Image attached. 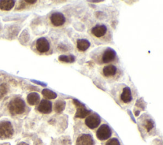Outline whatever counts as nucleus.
<instances>
[{"label": "nucleus", "instance_id": "obj_7", "mask_svg": "<svg viewBox=\"0 0 163 145\" xmlns=\"http://www.w3.org/2000/svg\"><path fill=\"white\" fill-rule=\"evenodd\" d=\"M50 20L51 23L54 26L56 27H59L63 26L65 23L66 18L62 13L55 12L51 15L50 17Z\"/></svg>", "mask_w": 163, "mask_h": 145}, {"label": "nucleus", "instance_id": "obj_10", "mask_svg": "<svg viewBox=\"0 0 163 145\" xmlns=\"http://www.w3.org/2000/svg\"><path fill=\"white\" fill-rule=\"evenodd\" d=\"M94 142L91 135L84 134L77 138L76 145H94Z\"/></svg>", "mask_w": 163, "mask_h": 145}, {"label": "nucleus", "instance_id": "obj_21", "mask_svg": "<svg viewBox=\"0 0 163 145\" xmlns=\"http://www.w3.org/2000/svg\"><path fill=\"white\" fill-rule=\"evenodd\" d=\"M145 127L148 132H149L150 130H152L154 127V122H153L151 120H147L145 124Z\"/></svg>", "mask_w": 163, "mask_h": 145}, {"label": "nucleus", "instance_id": "obj_3", "mask_svg": "<svg viewBox=\"0 0 163 145\" xmlns=\"http://www.w3.org/2000/svg\"><path fill=\"white\" fill-rule=\"evenodd\" d=\"M112 136V130L108 125L103 124L96 132V136L101 141L107 140Z\"/></svg>", "mask_w": 163, "mask_h": 145}, {"label": "nucleus", "instance_id": "obj_20", "mask_svg": "<svg viewBox=\"0 0 163 145\" xmlns=\"http://www.w3.org/2000/svg\"><path fill=\"white\" fill-rule=\"evenodd\" d=\"M8 92V86L6 83H2L0 85V100L4 98V96Z\"/></svg>", "mask_w": 163, "mask_h": 145}, {"label": "nucleus", "instance_id": "obj_14", "mask_svg": "<svg viewBox=\"0 0 163 145\" xmlns=\"http://www.w3.org/2000/svg\"><path fill=\"white\" fill-rule=\"evenodd\" d=\"M14 0H0V9L4 11H9L15 6Z\"/></svg>", "mask_w": 163, "mask_h": 145}, {"label": "nucleus", "instance_id": "obj_17", "mask_svg": "<svg viewBox=\"0 0 163 145\" xmlns=\"http://www.w3.org/2000/svg\"><path fill=\"white\" fill-rule=\"evenodd\" d=\"M44 97L48 99H54L57 97V94L49 89H44L42 92Z\"/></svg>", "mask_w": 163, "mask_h": 145}, {"label": "nucleus", "instance_id": "obj_2", "mask_svg": "<svg viewBox=\"0 0 163 145\" xmlns=\"http://www.w3.org/2000/svg\"><path fill=\"white\" fill-rule=\"evenodd\" d=\"M14 133L12 123L8 121L0 122V139H5L10 138Z\"/></svg>", "mask_w": 163, "mask_h": 145}, {"label": "nucleus", "instance_id": "obj_27", "mask_svg": "<svg viewBox=\"0 0 163 145\" xmlns=\"http://www.w3.org/2000/svg\"><path fill=\"white\" fill-rule=\"evenodd\" d=\"M139 113H140L139 111H138V112H137V113H136V116H138V115L139 114Z\"/></svg>", "mask_w": 163, "mask_h": 145}, {"label": "nucleus", "instance_id": "obj_5", "mask_svg": "<svg viewBox=\"0 0 163 145\" xmlns=\"http://www.w3.org/2000/svg\"><path fill=\"white\" fill-rule=\"evenodd\" d=\"M36 47L38 52L45 53L50 49V43L46 38L41 37L36 41Z\"/></svg>", "mask_w": 163, "mask_h": 145}, {"label": "nucleus", "instance_id": "obj_23", "mask_svg": "<svg viewBox=\"0 0 163 145\" xmlns=\"http://www.w3.org/2000/svg\"><path fill=\"white\" fill-rule=\"evenodd\" d=\"M24 2L27 3L29 4H35V3H36V0H31V1H30V0H26Z\"/></svg>", "mask_w": 163, "mask_h": 145}, {"label": "nucleus", "instance_id": "obj_24", "mask_svg": "<svg viewBox=\"0 0 163 145\" xmlns=\"http://www.w3.org/2000/svg\"><path fill=\"white\" fill-rule=\"evenodd\" d=\"M18 145H29V144L26 143H24V142H21V143H19Z\"/></svg>", "mask_w": 163, "mask_h": 145}, {"label": "nucleus", "instance_id": "obj_9", "mask_svg": "<svg viewBox=\"0 0 163 145\" xmlns=\"http://www.w3.org/2000/svg\"><path fill=\"white\" fill-rule=\"evenodd\" d=\"M38 110L43 114H49L52 110V102L46 99H43L38 105Z\"/></svg>", "mask_w": 163, "mask_h": 145}, {"label": "nucleus", "instance_id": "obj_11", "mask_svg": "<svg viewBox=\"0 0 163 145\" xmlns=\"http://www.w3.org/2000/svg\"><path fill=\"white\" fill-rule=\"evenodd\" d=\"M107 32V28L104 24H98L93 27L91 30L92 34L97 38L103 36Z\"/></svg>", "mask_w": 163, "mask_h": 145}, {"label": "nucleus", "instance_id": "obj_4", "mask_svg": "<svg viewBox=\"0 0 163 145\" xmlns=\"http://www.w3.org/2000/svg\"><path fill=\"white\" fill-rule=\"evenodd\" d=\"M85 123L89 129H94L100 125L101 123V118L100 116L97 114H92L86 118Z\"/></svg>", "mask_w": 163, "mask_h": 145}, {"label": "nucleus", "instance_id": "obj_12", "mask_svg": "<svg viewBox=\"0 0 163 145\" xmlns=\"http://www.w3.org/2000/svg\"><path fill=\"white\" fill-rule=\"evenodd\" d=\"M117 67L113 65H108L105 66L103 69V73L105 77H110L114 76L117 74Z\"/></svg>", "mask_w": 163, "mask_h": 145}, {"label": "nucleus", "instance_id": "obj_8", "mask_svg": "<svg viewBox=\"0 0 163 145\" xmlns=\"http://www.w3.org/2000/svg\"><path fill=\"white\" fill-rule=\"evenodd\" d=\"M116 55L117 53L115 50L108 47L104 51L101 57V61L103 63H110L116 59Z\"/></svg>", "mask_w": 163, "mask_h": 145}, {"label": "nucleus", "instance_id": "obj_25", "mask_svg": "<svg viewBox=\"0 0 163 145\" xmlns=\"http://www.w3.org/2000/svg\"><path fill=\"white\" fill-rule=\"evenodd\" d=\"M0 145H10V143H3V144H2Z\"/></svg>", "mask_w": 163, "mask_h": 145}, {"label": "nucleus", "instance_id": "obj_1", "mask_svg": "<svg viewBox=\"0 0 163 145\" xmlns=\"http://www.w3.org/2000/svg\"><path fill=\"white\" fill-rule=\"evenodd\" d=\"M8 108L11 114H21L25 111L26 104L21 98L15 97L9 102Z\"/></svg>", "mask_w": 163, "mask_h": 145}, {"label": "nucleus", "instance_id": "obj_26", "mask_svg": "<svg viewBox=\"0 0 163 145\" xmlns=\"http://www.w3.org/2000/svg\"><path fill=\"white\" fill-rule=\"evenodd\" d=\"M102 2V1H92L91 2H96V3L97 2V3H98V2Z\"/></svg>", "mask_w": 163, "mask_h": 145}, {"label": "nucleus", "instance_id": "obj_13", "mask_svg": "<svg viewBox=\"0 0 163 145\" xmlns=\"http://www.w3.org/2000/svg\"><path fill=\"white\" fill-rule=\"evenodd\" d=\"M120 99L124 103H129L132 100V93L131 88L128 86L123 88L122 93L120 95Z\"/></svg>", "mask_w": 163, "mask_h": 145}, {"label": "nucleus", "instance_id": "obj_22", "mask_svg": "<svg viewBox=\"0 0 163 145\" xmlns=\"http://www.w3.org/2000/svg\"><path fill=\"white\" fill-rule=\"evenodd\" d=\"M106 145H120V144L117 139L112 138L107 142Z\"/></svg>", "mask_w": 163, "mask_h": 145}, {"label": "nucleus", "instance_id": "obj_6", "mask_svg": "<svg viewBox=\"0 0 163 145\" xmlns=\"http://www.w3.org/2000/svg\"><path fill=\"white\" fill-rule=\"evenodd\" d=\"M73 102L76 107H77V110H76L75 114L76 118H84L87 117V116H88L89 114H91V111L86 109L85 105H83L82 103H80L79 100H74Z\"/></svg>", "mask_w": 163, "mask_h": 145}, {"label": "nucleus", "instance_id": "obj_18", "mask_svg": "<svg viewBox=\"0 0 163 145\" xmlns=\"http://www.w3.org/2000/svg\"><path fill=\"white\" fill-rule=\"evenodd\" d=\"M65 105H66V103L64 101L61 100L57 101L55 103V105H54L55 111L58 113H61L62 111H64L65 108Z\"/></svg>", "mask_w": 163, "mask_h": 145}, {"label": "nucleus", "instance_id": "obj_16", "mask_svg": "<svg viewBox=\"0 0 163 145\" xmlns=\"http://www.w3.org/2000/svg\"><path fill=\"white\" fill-rule=\"evenodd\" d=\"M91 45L90 42L87 39H78L76 41V46L80 51H85Z\"/></svg>", "mask_w": 163, "mask_h": 145}, {"label": "nucleus", "instance_id": "obj_19", "mask_svg": "<svg viewBox=\"0 0 163 145\" xmlns=\"http://www.w3.org/2000/svg\"><path fill=\"white\" fill-rule=\"evenodd\" d=\"M59 60L60 62H65V63H73L75 60V58L73 55H68V56H66V55H61L59 57Z\"/></svg>", "mask_w": 163, "mask_h": 145}, {"label": "nucleus", "instance_id": "obj_15", "mask_svg": "<svg viewBox=\"0 0 163 145\" xmlns=\"http://www.w3.org/2000/svg\"><path fill=\"white\" fill-rule=\"evenodd\" d=\"M40 100V96L39 94L36 92H32L28 94L27 96V101L31 105H35L39 103Z\"/></svg>", "mask_w": 163, "mask_h": 145}, {"label": "nucleus", "instance_id": "obj_28", "mask_svg": "<svg viewBox=\"0 0 163 145\" xmlns=\"http://www.w3.org/2000/svg\"><path fill=\"white\" fill-rule=\"evenodd\" d=\"M0 30H1V26H0Z\"/></svg>", "mask_w": 163, "mask_h": 145}]
</instances>
